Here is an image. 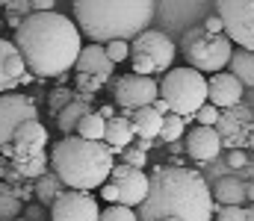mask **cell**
<instances>
[{
	"instance_id": "obj_1",
	"label": "cell",
	"mask_w": 254,
	"mask_h": 221,
	"mask_svg": "<svg viewBox=\"0 0 254 221\" xmlns=\"http://www.w3.org/2000/svg\"><path fill=\"white\" fill-rule=\"evenodd\" d=\"M15 47L36 77H65L74 68L83 36L60 12H30L15 27Z\"/></svg>"
},
{
	"instance_id": "obj_2",
	"label": "cell",
	"mask_w": 254,
	"mask_h": 221,
	"mask_svg": "<svg viewBox=\"0 0 254 221\" xmlns=\"http://www.w3.org/2000/svg\"><path fill=\"white\" fill-rule=\"evenodd\" d=\"M139 221H160L178 216L184 221H213V192L195 168L160 165L148 174V195L136 207Z\"/></svg>"
},
{
	"instance_id": "obj_3",
	"label": "cell",
	"mask_w": 254,
	"mask_h": 221,
	"mask_svg": "<svg viewBox=\"0 0 254 221\" xmlns=\"http://www.w3.org/2000/svg\"><path fill=\"white\" fill-rule=\"evenodd\" d=\"M157 18V0H74V24L89 42L136 39Z\"/></svg>"
},
{
	"instance_id": "obj_4",
	"label": "cell",
	"mask_w": 254,
	"mask_h": 221,
	"mask_svg": "<svg viewBox=\"0 0 254 221\" xmlns=\"http://www.w3.org/2000/svg\"><path fill=\"white\" fill-rule=\"evenodd\" d=\"M51 171L63 180L68 189H101L110 180V171L116 165L113 147L107 142L83 139L77 133L63 136V142L51 147Z\"/></svg>"
},
{
	"instance_id": "obj_5",
	"label": "cell",
	"mask_w": 254,
	"mask_h": 221,
	"mask_svg": "<svg viewBox=\"0 0 254 221\" xmlns=\"http://www.w3.org/2000/svg\"><path fill=\"white\" fill-rule=\"evenodd\" d=\"M160 97L178 115H195L201 103H207V77L195 68H169L160 80Z\"/></svg>"
},
{
	"instance_id": "obj_6",
	"label": "cell",
	"mask_w": 254,
	"mask_h": 221,
	"mask_svg": "<svg viewBox=\"0 0 254 221\" xmlns=\"http://www.w3.org/2000/svg\"><path fill=\"white\" fill-rule=\"evenodd\" d=\"M231 53H234V42L225 33H207L204 30L198 39L184 44V56H187L190 68L201 74L225 71L228 62H231Z\"/></svg>"
},
{
	"instance_id": "obj_7",
	"label": "cell",
	"mask_w": 254,
	"mask_h": 221,
	"mask_svg": "<svg viewBox=\"0 0 254 221\" xmlns=\"http://www.w3.org/2000/svg\"><path fill=\"white\" fill-rule=\"evenodd\" d=\"M216 15L237 47L254 50V0H216Z\"/></svg>"
},
{
	"instance_id": "obj_8",
	"label": "cell",
	"mask_w": 254,
	"mask_h": 221,
	"mask_svg": "<svg viewBox=\"0 0 254 221\" xmlns=\"http://www.w3.org/2000/svg\"><path fill=\"white\" fill-rule=\"evenodd\" d=\"M30 118H39V103L30 94H18V91L0 94V153H6L12 133Z\"/></svg>"
},
{
	"instance_id": "obj_9",
	"label": "cell",
	"mask_w": 254,
	"mask_h": 221,
	"mask_svg": "<svg viewBox=\"0 0 254 221\" xmlns=\"http://www.w3.org/2000/svg\"><path fill=\"white\" fill-rule=\"evenodd\" d=\"M113 94H116V103L122 109H139V106H151L160 94V83L151 77V74H125L116 80L113 86Z\"/></svg>"
},
{
	"instance_id": "obj_10",
	"label": "cell",
	"mask_w": 254,
	"mask_h": 221,
	"mask_svg": "<svg viewBox=\"0 0 254 221\" xmlns=\"http://www.w3.org/2000/svg\"><path fill=\"white\" fill-rule=\"evenodd\" d=\"M101 207L92 192L63 189L51 204V221H98Z\"/></svg>"
},
{
	"instance_id": "obj_11",
	"label": "cell",
	"mask_w": 254,
	"mask_h": 221,
	"mask_svg": "<svg viewBox=\"0 0 254 221\" xmlns=\"http://www.w3.org/2000/svg\"><path fill=\"white\" fill-rule=\"evenodd\" d=\"M254 127V112L252 106H246L243 100L228 106V109H219V121H216V133L222 139V145L228 147H246L249 145V133Z\"/></svg>"
},
{
	"instance_id": "obj_12",
	"label": "cell",
	"mask_w": 254,
	"mask_h": 221,
	"mask_svg": "<svg viewBox=\"0 0 254 221\" xmlns=\"http://www.w3.org/2000/svg\"><path fill=\"white\" fill-rule=\"evenodd\" d=\"M48 127L39 121V118H30V121H24L15 133H12V142L6 147V153L3 156H9L12 162L15 159H27V156H36V153H45V147H48Z\"/></svg>"
},
{
	"instance_id": "obj_13",
	"label": "cell",
	"mask_w": 254,
	"mask_h": 221,
	"mask_svg": "<svg viewBox=\"0 0 254 221\" xmlns=\"http://www.w3.org/2000/svg\"><path fill=\"white\" fill-rule=\"evenodd\" d=\"M133 44H130V53H145V56H151L154 59V65H157V71H169L172 68V62H175V53H178V47H175V42L166 36V33H160V30H142L136 39H130Z\"/></svg>"
},
{
	"instance_id": "obj_14",
	"label": "cell",
	"mask_w": 254,
	"mask_h": 221,
	"mask_svg": "<svg viewBox=\"0 0 254 221\" xmlns=\"http://www.w3.org/2000/svg\"><path fill=\"white\" fill-rule=\"evenodd\" d=\"M110 180L119 186V204L125 207H139L148 195V174L142 168H133L127 162H116L110 171Z\"/></svg>"
},
{
	"instance_id": "obj_15",
	"label": "cell",
	"mask_w": 254,
	"mask_h": 221,
	"mask_svg": "<svg viewBox=\"0 0 254 221\" xmlns=\"http://www.w3.org/2000/svg\"><path fill=\"white\" fill-rule=\"evenodd\" d=\"M33 80H36V74L27 71V62L18 53L15 42L0 39V94L3 91H15L18 86H27Z\"/></svg>"
},
{
	"instance_id": "obj_16",
	"label": "cell",
	"mask_w": 254,
	"mask_h": 221,
	"mask_svg": "<svg viewBox=\"0 0 254 221\" xmlns=\"http://www.w3.org/2000/svg\"><path fill=\"white\" fill-rule=\"evenodd\" d=\"M246 94V86L234 77L231 71H216L207 77V100L219 109H228L234 103H240Z\"/></svg>"
},
{
	"instance_id": "obj_17",
	"label": "cell",
	"mask_w": 254,
	"mask_h": 221,
	"mask_svg": "<svg viewBox=\"0 0 254 221\" xmlns=\"http://www.w3.org/2000/svg\"><path fill=\"white\" fill-rule=\"evenodd\" d=\"M187 153H190L195 162H213L219 153H222V139L216 133V127H204V124H195L192 130H187Z\"/></svg>"
},
{
	"instance_id": "obj_18",
	"label": "cell",
	"mask_w": 254,
	"mask_h": 221,
	"mask_svg": "<svg viewBox=\"0 0 254 221\" xmlns=\"http://www.w3.org/2000/svg\"><path fill=\"white\" fill-rule=\"evenodd\" d=\"M74 71L86 74V77H98V80L110 83V77H113V71H116V65L110 62L104 44L92 42L89 47H80V56H77V62H74Z\"/></svg>"
},
{
	"instance_id": "obj_19",
	"label": "cell",
	"mask_w": 254,
	"mask_h": 221,
	"mask_svg": "<svg viewBox=\"0 0 254 221\" xmlns=\"http://www.w3.org/2000/svg\"><path fill=\"white\" fill-rule=\"evenodd\" d=\"M33 198V186H9L0 180V221H15L24 213V201Z\"/></svg>"
},
{
	"instance_id": "obj_20",
	"label": "cell",
	"mask_w": 254,
	"mask_h": 221,
	"mask_svg": "<svg viewBox=\"0 0 254 221\" xmlns=\"http://www.w3.org/2000/svg\"><path fill=\"white\" fill-rule=\"evenodd\" d=\"M89 112H92V94L77 91V97H74L68 106H63V109L57 112V124H60V130H63L65 136H71V133H77L80 118L89 115Z\"/></svg>"
},
{
	"instance_id": "obj_21",
	"label": "cell",
	"mask_w": 254,
	"mask_h": 221,
	"mask_svg": "<svg viewBox=\"0 0 254 221\" xmlns=\"http://www.w3.org/2000/svg\"><path fill=\"white\" fill-rule=\"evenodd\" d=\"M136 130H133V121L125 118V115H113L107 118V130H104V142L113 147V150H122L133 142Z\"/></svg>"
},
{
	"instance_id": "obj_22",
	"label": "cell",
	"mask_w": 254,
	"mask_h": 221,
	"mask_svg": "<svg viewBox=\"0 0 254 221\" xmlns=\"http://www.w3.org/2000/svg\"><path fill=\"white\" fill-rule=\"evenodd\" d=\"M210 192H213V201H219V204H237V207H243V201H246V183L240 177H234V174L219 177Z\"/></svg>"
},
{
	"instance_id": "obj_23",
	"label": "cell",
	"mask_w": 254,
	"mask_h": 221,
	"mask_svg": "<svg viewBox=\"0 0 254 221\" xmlns=\"http://www.w3.org/2000/svg\"><path fill=\"white\" fill-rule=\"evenodd\" d=\"M160 127H163V115L154 106L133 109V130H136L139 139H157L160 136Z\"/></svg>"
},
{
	"instance_id": "obj_24",
	"label": "cell",
	"mask_w": 254,
	"mask_h": 221,
	"mask_svg": "<svg viewBox=\"0 0 254 221\" xmlns=\"http://www.w3.org/2000/svg\"><path fill=\"white\" fill-rule=\"evenodd\" d=\"M228 65H231V74H234L243 86L254 88V50H246V47L234 50Z\"/></svg>"
},
{
	"instance_id": "obj_25",
	"label": "cell",
	"mask_w": 254,
	"mask_h": 221,
	"mask_svg": "<svg viewBox=\"0 0 254 221\" xmlns=\"http://www.w3.org/2000/svg\"><path fill=\"white\" fill-rule=\"evenodd\" d=\"M12 168L18 171L21 180H36L45 171H51V156L48 153H36V156H27V159H15Z\"/></svg>"
},
{
	"instance_id": "obj_26",
	"label": "cell",
	"mask_w": 254,
	"mask_h": 221,
	"mask_svg": "<svg viewBox=\"0 0 254 221\" xmlns=\"http://www.w3.org/2000/svg\"><path fill=\"white\" fill-rule=\"evenodd\" d=\"M63 192V180L54 174V171H45L42 177H36V186H33V195L39 198V204H45V207H51L54 204V198Z\"/></svg>"
},
{
	"instance_id": "obj_27",
	"label": "cell",
	"mask_w": 254,
	"mask_h": 221,
	"mask_svg": "<svg viewBox=\"0 0 254 221\" xmlns=\"http://www.w3.org/2000/svg\"><path fill=\"white\" fill-rule=\"evenodd\" d=\"M187 124H190V115H178V112H169L163 115V127H160V142H181V136H187Z\"/></svg>"
},
{
	"instance_id": "obj_28",
	"label": "cell",
	"mask_w": 254,
	"mask_h": 221,
	"mask_svg": "<svg viewBox=\"0 0 254 221\" xmlns=\"http://www.w3.org/2000/svg\"><path fill=\"white\" fill-rule=\"evenodd\" d=\"M104 130H107V118H104L98 109H92L89 115H83L80 124H77V136L95 139V142H104Z\"/></svg>"
},
{
	"instance_id": "obj_29",
	"label": "cell",
	"mask_w": 254,
	"mask_h": 221,
	"mask_svg": "<svg viewBox=\"0 0 254 221\" xmlns=\"http://www.w3.org/2000/svg\"><path fill=\"white\" fill-rule=\"evenodd\" d=\"M98 221H139V216H136L133 207H125V204H107V210H101Z\"/></svg>"
},
{
	"instance_id": "obj_30",
	"label": "cell",
	"mask_w": 254,
	"mask_h": 221,
	"mask_svg": "<svg viewBox=\"0 0 254 221\" xmlns=\"http://www.w3.org/2000/svg\"><path fill=\"white\" fill-rule=\"evenodd\" d=\"M6 12H9V27H18L33 12V3L30 0H9L6 3Z\"/></svg>"
},
{
	"instance_id": "obj_31",
	"label": "cell",
	"mask_w": 254,
	"mask_h": 221,
	"mask_svg": "<svg viewBox=\"0 0 254 221\" xmlns=\"http://www.w3.org/2000/svg\"><path fill=\"white\" fill-rule=\"evenodd\" d=\"M213 221H246V210L237 204H219L213 207Z\"/></svg>"
},
{
	"instance_id": "obj_32",
	"label": "cell",
	"mask_w": 254,
	"mask_h": 221,
	"mask_svg": "<svg viewBox=\"0 0 254 221\" xmlns=\"http://www.w3.org/2000/svg\"><path fill=\"white\" fill-rule=\"evenodd\" d=\"M104 50H107L110 62H113V65H119V62H125L127 56H130V42H125V39H113V42H107V44H104Z\"/></svg>"
},
{
	"instance_id": "obj_33",
	"label": "cell",
	"mask_w": 254,
	"mask_h": 221,
	"mask_svg": "<svg viewBox=\"0 0 254 221\" xmlns=\"http://www.w3.org/2000/svg\"><path fill=\"white\" fill-rule=\"evenodd\" d=\"M74 97H77V88H65V86H63V88H54V91H51V100H48V106H51V112L57 115V112H60L63 106H68Z\"/></svg>"
},
{
	"instance_id": "obj_34",
	"label": "cell",
	"mask_w": 254,
	"mask_h": 221,
	"mask_svg": "<svg viewBox=\"0 0 254 221\" xmlns=\"http://www.w3.org/2000/svg\"><path fill=\"white\" fill-rule=\"evenodd\" d=\"M198 124H204V127H216V121H219V106H213L210 100L207 103H201L198 109H195V115H192Z\"/></svg>"
},
{
	"instance_id": "obj_35",
	"label": "cell",
	"mask_w": 254,
	"mask_h": 221,
	"mask_svg": "<svg viewBox=\"0 0 254 221\" xmlns=\"http://www.w3.org/2000/svg\"><path fill=\"white\" fill-rule=\"evenodd\" d=\"M74 83H77V91L92 94V97H95V91H101V88L107 86L104 80H98V77H86V74H77V77H74Z\"/></svg>"
},
{
	"instance_id": "obj_36",
	"label": "cell",
	"mask_w": 254,
	"mask_h": 221,
	"mask_svg": "<svg viewBox=\"0 0 254 221\" xmlns=\"http://www.w3.org/2000/svg\"><path fill=\"white\" fill-rule=\"evenodd\" d=\"M133 56V74H157V65L145 53H130Z\"/></svg>"
},
{
	"instance_id": "obj_37",
	"label": "cell",
	"mask_w": 254,
	"mask_h": 221,
	"mask_svg": "<svg viewBox=\"0 0 254 221\" xmlns=\"http://www.w3.org/2000/svg\"><path fill=\"white\" fill-rule=\"evenodd\" d=\"M122 153H125V162L127 165H133V168H142L145 165V150L142 147H122Z\"/></svg>"
},
{
	"instance_id": "obj_38",
	"label": "cell",
	"mask_w": 254,
	"mask_h": 221,
	"mask_svg": "<svg viewBox=\"0 0 254 221\" xmlns=\"http://www.w3.org/2000/svg\"><path fill=\"white\" fill-rule=\"evenodd\" d=\"M246 165H249L246 150H243V147H231V150H228V168H237V171H240V168H246Z\"/></svg>"
},
{
	"instance_id": "obj_39",
	"label": "cell",
	"mask_w": 254,
	"mask_h": 221,
	"mask_svg": "<svg viewBox=\"0 0 254 221\" xmlns=\"http://www.w3.org/2000/svg\"><path fill=\"white\" fill-rule=\"evenodd\" d=\"M101 198H104L107 204H119V186H116L113 180H107V183L101 186Z\"/></svg>"
},
{
	"instance_id": "obj_40",
	"label": "cell",
	"mask_w": 254,
	"mask_h": 221,
	"mask_svg": "<svg viewBox=\"0 0 254 221\" xmlns=\"http://www.w3.org/2000/svg\"><path fill=\"white\" fill-rule=\"evenodd\" d=\"M204 30H207V33H225V24H222L219 15H210V18L204 21Z\"/></svg>"
},
{
	"instance_id": "obj_41",
	"label": "cell",
	"mask_w": 254,
	"mask_h": 221,
	"mask_svg": "<svg viewBox=\"0 0 254 221\" xmlns=\"http://www.w3.org/2000/svg\"><path fill=\"white\" fill-rule=\"evenodd\" d=\"M33 3V12H54L57 0H30Z\"/></svg>"
},
{
	"instance_id": "obj_42",
	"label": "cell",
	"mask_w": 254,
	"mask_h": 221,
	"mask_svg": "<svg viewBox=\"0 0 254 221\" xmlns=\"http://www.w3.org/2000/svg\"><path fill=\"white\" fill-rule=\"evenodd\" d=\"M24 219H30V221H42V210L39 207H24V213H21Z\"/></svg>"
},
{
	"instance_id": "obj_43",
	"label": "cell",
	"mask_w": 254,
	"mask_h": 221,
	"mask_svg": "<svg viewBox=\"0 0 254 221\" xmlns=\"http://www.w3.org/2000/svg\"><path fill=\"white\" fill-rule=\"evenodd\" d=\"M151 106H154V109H157V112H160V115H169V112H172V109H169V103H166V100H163V97H160V94H157V100H154V103H151Z\"/></svg>"
},
{
	"instance_id": "obj_44",
	"label": "cell",
	"mask_w": 254,
	"mask_h": 221,
	"mask_svg": "<svg viewBox=\"0 0 254 221\" xmlns=\"http://www.w3.org/2000/svg\"><path fill=\"white\" fill-rule=\"evenodd\" d=\"M246 201H252L254 204V180L252 183H246Z\"/></svg>"
},
{
	"instance_id": "obj_45",
	"label": "cell",
	"mask_w": 254,
	"mask_h": 221,
	"mask_svg": "<svg viewBox=\"0 0 254 221\" xmlns=\"http://www.w3.org/2000/svg\"><path fill=\"white\" fill-rule=\"evenodd\" d=\"M98 112H101V115H104V118H113V115H116V109H113V106H101V109H98Z\"/></svg>"
},
{
	"instance_id": "obj_46",
	"label": "cell",
	"mask_w": 254,
	"mask_h": 221,
	"mask_svg": "<svg viewBox=\"0 0 254 221\" xmlns=\"http://www.w3.org/2000/svg\"><path fill=\"white\" fill-rule=\"evenodd\" d=\"M151 145H154V139H139V142H136V147H142V150H148Z\"/></svg>"
},
{
	"instance_id": "obj_47",
	"label": "cell",
	"mask_w": 254,
	"mask_h": 221,
	"mask_svg": "<svg viewBox=\"0 0 254 221\" xmlns=\"http://www.w3.org/2000/svg\"><path fill=\"white\" fill-rule=\"evenodd\" d=\"M246 221H254V204L249 207V210H246Z\"/></svg>"
},
{
	"instance_id": "obj_48",
	"label": "cell",
	"mask_w": 254,
	"mask_h": 221,
	"mask_svg": "<svg viewBox=\"0 0 254 221\" xmlns=\"http://www.w3.org/2000/svg\"><path fill=\"white\" fill-rule=\"evenodd\" d=\"M246 147H252V150H254V127H252V133H249V145H246Z\"/></svg>"
},
{
	"instance_id": "obj_49",
	"label": "cell",
	"mask_w": 254,
	"mask_h": 221,
	"mask_svg": "<svg viewBox=\"0 0 254 221\" xmlns=\"http://www.w3.org/2000/svg\"><path fill=\"white\" fill-rule=\"evenodd\" d=\"M160 221H184V219H178V216H166V219H160Z\"/></svg>"
},
{
	"instance_id": "obj_50",
	"label": "cell",
	"mask_w": 254,
	"mask_h": 221,
	"mask_svg": "<svg viewBox=\"0 0 254 221\" xmlns=\"http://www.w3.org/2000/svg\"><path fill=\"white\" fill-rule=\"evenodd\" d=\"M15 221H30V219H24V216H18V219H15Z\"/></svg>"
},
{
	"instance_id": "obj_51",
	"label": "cell",
	"mask_w": 254,
	"mask_h": 221,
	"mask_svg": "<svg viewBox=\"0 0 254 221\" xmlns=\"http://www.w3.org/2000/svg\"><path fill=\"white\" fill-rule=\"evenodd\" d=\"M6 3H9V0H0V6H6Z\"/></svg>"
},
{
	"instance_id": "obj_52",
	"label": "cell",
	"mask_w": 254,
	"mask_h": 221,
	"mask_svg": "<svg viewBox=\"0 0 254 221\" xmlns=\"http://www.w3.org/2000/svg\"><path fill=\"white\" fill-rule=\"evenodd\" d=\"M0 27H3V18H0Z\"/></svg>"
}]
</instances>
